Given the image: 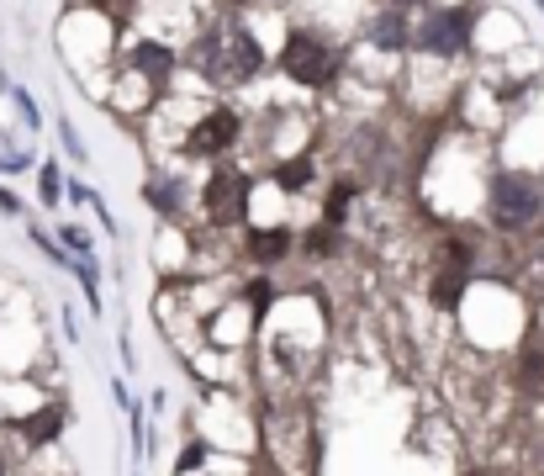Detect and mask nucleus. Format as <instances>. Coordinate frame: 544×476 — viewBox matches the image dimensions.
Segmentation results:
<instances>
[{"label":"nucleus","mask_w":544,"mask_h":476,"mask_svg":"<svg viewBox=\"0 0 544 476\" xmlns=\"http://www.w3.org/2000/svg\"><path fill=\"white\" fill-rule=\"evenodd\" d=\"M196 69L206 75V85L238 90L265 69V48L254 43V32L243 22H217V27H206L201 43H196Z\"/></svg>","instance_id":"1"},{"label":"nucleus","mask_w":544,"mask_h":476,"mask_svg":"<svg viewBox=\"0 0 544 476\" xmlns=\"http://www.w3.org/2000/svg\"><path fill=\"white\" fill-rule=\"evenodd\" d=\"M486 212H492V228L497 233H523L539 223L544 212V191L534 175H518V170H502L486 191Z\"/></svg>","instance_id":"2"},{"label":"nucleus","mask_w":544,"mask_h":476,"mask_svg":"<svg viewBox=\"0 0 544 476\" xmlns=\"http://www.w3.org/2000/svg\"><path fill=\"white\" fill-rule=\"evenodd\" d=\"M280 69H286V80L317 90V85H333V80H339L344 64H339V53H333L323 38H312V32H291L286 53H280Z\"/></svg>","instance_id":"3"},{"label":"nucleus","mask_w":544,"mask_h":476,"mask_svg":"<svg viewBox=\"0 0 544 476\" xmlns=\"http://www.w3.org/2000/svg\"><path fill=\"white\" fill-rule=\"evenodd\" d=\"M471 27H476V11L471 6L428 11V22L418 27V48L434 53V59H460V53L471 48Z\"/></svg>","instance_id":"4"},{"label":"nucleus","mask_w":544,"mask_h":476,"mask_svg":"<svg viewBox=\"0 0 544 476\" xmlns=\"http://www.w3.org/2000/svg\"><path fill=\"white\" fill-rule=\"evenodd\" d=\"M238 133H243V117L233 112V106H212V112L185 133V154L191 159H217L238 143Z\"/></svg>","instance_id":"5"},{"label":"nucleus","mask_w":544,"mask_h":476,"mask_svg":"<svg viewBox=\"0 0 544 476\" xmlns=\"http://www.w3.org/2000/svg\"><path fill=\"white\" fill-rule=\"evenodd\" d=\"M206 212H212V223L233 228L243 223V212H249V180H243L238 170H212V180H206Z\"/></svg>","instance_id":"6"},{"label":"nucleus","mask_w":544,"mask_h":476,"mask_svg":"<svg viewBox=\"0 0 544 476\" xmlns=\"http://www.w3.org/2000/svg\"><path fill=\"white\" fill-rule=\"evenodd\" d=\"M127 64H133L138 75H148V80H170L175 69H180L175 48L170 43H154V38H138L133 48H127Z\"/></svg>","instance_id":"7"},{"label":"nucleus","mask_w":544,"mask_h":476,"mask_svg":"<svg viewBox=\"0 0 544 476\" xmlns=\"http://www.w3.org/2000/svg\"><path fill=\"white\" fill-rule=\"evenodd\" d=\"M365 38L381 48V53H402L412 38H418V32H412L397 11H381V16H370V22H365Z\"/></svg>","instance_id":"8"},{"label":"nucleus","mask_w":544,"mask_h":476,"mask_svg":"<svg viewBox=\"0 0 544 476\" xmlns=\"http://www.w3.org/2000/svg\"><path fill=\"white\" fill-rule=\"evenodd\" d=\"M59 429H64V408H59V402H48V408H37L32 418H22V424H16V434L27 439V450L53 445V439H59Z\"/></svg>","instance_id":"9"},{"label":"nucleus","mask_w":544,"mask_h":476,"mask_svg":"<svg viewBox=\"0 0 544 476\" xmlns=\"http://www.w3.org/2000/svg\"><path fill=\"white\" fill-rule=\"evenodd\" d=\"M249 254H254V260H265V265H275L280 254H291V228H259Z\"/></svg>","instance_id":"10"},{"label":"nucleus","mask_w":544,"mask_h":476,"mask_svg":"<svg viewBox=\"0 0 544 476\" xmlns=\"http://www.w3.org/2000/svg\"><path fill=\"white\" fill-rule=\"evenodd\" d=\"M307 180H312V154H291V159L275 164V186L280 191H302Z\"/></svg>","instance_id":"11"},{"label":"nucleus","mask_w":544,"mask_h":476,"mask_svg":"<svg viewBox=\"0 0 544 476\" xmlns=\"http://www.w3.org/2000/svg\"><path fill=\"white\" fill-rule=\"evenodd\" d=\"M354 196H360V186H354V180H339V186L328 191V207H323V217H328V228H339L344 217H349V207H354Z\"/></svg>","instance_id":"12"},{"label":"nucleus","mask_w":544,"mask_h":476,"mask_svg":"<svg viewBox=\"0 0 544 476\" xmlns=\"http://www.w3.org/2000/svg\"><path fill=\"white\" fill-rule=\"evenodd\" d=\"M180 201H185V186H175V180H148V207L180 212Z\"/></svg>","instance_id":"13"},{"label":"nucleus","mask_w":544,"mask_h":476,"mask_svg":"<svg viewBox=\"0 0 544 476\" xmlns=\"http://www.w3.org/2000/svg\"><path fill=\"white\" fill-rule=\"evenodd\" d=\"M523 387L529 392H544V350H523Z\"/></svg>","instance_id":"14"},{"label":"nucleus","mask_w":544,"mask_h":476,"mask_svg":"<svg viewBox=\"0 0 544 476\" xmlns=\"http://www.w3.org/2000/svg\"><path fill=\"white\" fill-rule=\"evenodd\" d=\"M206 455H212V445H201V439H191L185 445V455L175 461V476H185V471H196V466H206Z\"/></svg>","instance_id":"15"},{"label":"nucleus","mask_w":544,"mask_h":476,"mask_svg":"<svg viewBox=\"0 0 544 476\" xmlns=\"http://www.w3.org/2000/svg\"><path fill=\"white\" fill-rule=\"evenodd\" d=\"M37 186H43V201H48V207H53V201L64 196V175L53 170V164H43V170H37Z\"/></svg>","instance_id":"16"},{"label":"nucleus","mask_w":544,"mask_h":476,"mask_svg":"<svg viewBox=\"0 0 544 476\" xmlns=\"http://www.w3.org/2000/svg\"><path fill=\"white\" fill-rule=\"evenodd\" d=\"M307 249L312 254H333V249H339V238H333V228H312L307 233Z\"/></svg>","instance_id":"17"},{"label":"nucleus","mask_w":544,"mask_h":476,"mask_svg":"<svg viewBox=\"0 0 544 476\" xmlns=\"http://www.w3.org/2000/svg\"><path fill=\"white\" fill-rule=\"evenodd\" d=\"M11 96H16V106H22V122H27V127L43 122V112H37V101L27 96V90H16V85H11Z\"/></svg>","instance_id":"18"},{"label":"nucleus","mask_w":544,"mask_h":476,"mask_svg":"<svg viewBox=\"0 0 544 476\" xmlns=\"http://www.w3.org/2000/svg\"><path fill=\"white\" fill-rule=\"evenodd\" d=\"M16 170H32V154H0V175H16Z\"/></svg>","instance_id":"19"},{"label":"nucleus","mask_w":544,"mask_h":476,"mask_svg":"<svg viewBox=\"0 0 544 476\" xmlns=\"http://www.w3.org/2000/svg\"><path fill=\"white\" fill-rule=\"evenodd\" d=\"M59 238H64V244H69L74 254H85V249H90V233H85V228H64Z\"/></svg>","instance_id":"20"},{"label":"nucleus","mask_w":544,"mask_h":476,"mask_svg":"<svg viewBox=\"0 0 544 476\" xmlns=\"http://www.w3.org/2000/svg\"><path fill=\"white\" fill-rule=\"evenodd\" d=\"M270 297H275L270 281H254V286H249V302H254V307H270Z\"/></svg>","instance_id":"21"},{"label":"nucleus","mask_w":544,"mask_h":476,"mask_svg":"<svg viewBox=\"0 0 544 476\" xmlns=\"http://www.w3.org/2000/svg\"><path fill=\"white\" fill-rule=\"evenodd\" d=\"M59 133H64V149H69L74 159H85V149H80V138H74V127H69V122H59Z\"/></svg>","instance_id":"22"},{"label":"nucleus","mask_w":544,"mask_h":476,"mask_svg":"<svg viewBox=\"0 0 544 476\" xmlns=\"http://www.w3.org/2000/svg\"><path fill=\"white\" fill-rule=\"evenodd\" d=\"M0 212H11V217H16V212H22V201H16L11 191H0Z\"/></svg>","instance_id":"23"},{"label":"nucleus","mask_w":544,"mask_h":476,"mask_svg":"<svg viewBox=\"0 0 544 476\" xmlns=\"http://www.w3.org/2000/svg\"><path fill=\"white\" fill-rule=\"evenodd\" d=\"M391 6H423V0H391Z\"/></svg>","instance_id":"24"},{"label":"nucleus","mask_w":544,"mask_h":476,"mask_svg":"<svg viewBox=\"0 0 544 476\" xmlns=\"http://www.w3.org/2000/svg\"><path fill=\"white\" fill-rule=\"evenodd\" d=\"M0 476H6V455H0Z\"/></svg>","instance_id":"25"}]
</instances>
